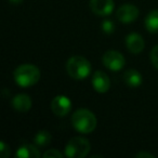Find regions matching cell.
Listing matches in <instances>:
<instances>
[{
  "mask_svg": "<svg viewBox=\"0 0 158 158\" xmlns=\"http://www.w3.org/2000/svg\"><path fill=\"white\" fill-rule=\"evenodd\" d=\"M91 11L99 16H107L114 11V0H90Z\"/></svg>",
  "mask_w": 158,
  "mask_h": 158,
  "instance_id": "ba28073f",
  "label": "cell"
},
{
  "mask_svg": "<svg viewBox=\"0 0 158 158\" xmlns=\"http://www.w3.org/2000/svg\"><path fill=\"white\" fill-rule=\"evenodd\" d=\"M40 70L33 64H22L14 69L13 77L16 85L23 88L36 85L40 79Z\"/></svg>",
  "mask_w": 158,
  "mask_h": 158,
  "instance_id": "7a4b0ae2",
  "label": "cell"
},
{
  "mask_svg": "<svg viewBox=\"0 0 158 158\" xmlns=\"http://www.w3.org/2000/svg\"><path fill=\"white\" fill-rule=\"evenodd\" d=\"M126 46L132 54H139L144 50L145 42L142 36L138 33H131L126 38Z\"/></svg>",
  "mask_w": 158,
  "mask_h": 158,
  "instance_id": "30bf717a",
  "label": "cell"
},
{
  "mask_svg": "<svg viewBox=\"0 0 158 158\" xmlns=\"http://www.w3.org/2000/svg\"><path fill=\"white\" fill-rule=\"evenodd\" d=\"M139 14H140V11L135 6L131 3H126L117 10L116 18L119 22L123 24H129V23H133L139 18Z\"/></svg>",
  "mask_w": 158,
  "mask_h": 158,
  "instance_id": "52a82bcc",
  "label": "cell"
},
{
  "mask_svg": "<svg viewBox=\"0 0 158 158\" xmlns=\"http://www.w3.org/2000/svg\"><path fill=\"white\" fill-rule=\"evenodd\" d=\"M97 123L98 120L95 115L87 108H79L72 116L73 127L82 134H88L94 131Z\"/></svg>",
  "mask_w": 158,
  "mask_h": 158,
  "instance_id": "6da1fadb",
  "label": "cell"
},
{
  "mask_svg": "<svg viewBox=\"0 0 158 158\" xmlns=\"http://www.w3.org/2000/svg\"><path fill=\"white\" fill-rule=\"evenodd\" d=\"M72 110V101L66 95H56L51 101V110L57 117H65Z\"/></svg>",
  "mask_w": 158,
  "mask_h": 158,
  "instance_id": "8992f818",
  "label": "cell"
},
{
  "mask_svg": "<svg viewBox=\"0 0 158 158\" xmlns=\"http://www.w3.org/2000/svg\"><path fill=\"white\" fill-rule=\"evenodd\" d=\"M151 61L154 67L158 69V44H156L151 51Z\"/></svg>",
  "mask_w": 158,
  "mask_h": 158,
  "instance_id": "d6986e66",
  "label": "cell"
},
{
  "mask_svg": "<svg viewBox=\"0 0 158 158\" xmlns=\"http://www.w3.org/2000/svg\"><path fill=\"white\" fill-rule=\"evenodd\" d=\"M33 105V101H31V97L25 93H20L16 94L15 97L12 99V106L15 110L21 113H26L31 108Z\"/></svg>",
  "mask_w": 158,
  "mask_h": 158,
  "instance_id": "8fae6325",
  "label": "cell"
},
{
  "mask_svg": "<svg viewBox=\"0 0 158 158\" xmlns=\"http://www.w3.org/2000/svg\"><path fill=\"white\" fill-rule=\"evenodd\" d=\"M41 156L39 149L33 144L29 143H23L21 146L16 149L15 157L16 158H39Z\"/></svg>",
  "mask_w": 158,
  "mask_h": 158,
  "instance_id": "7c38bea8",
  "label": "cell"
},
{
  "mask_svg": "<svg viewBox=\"0 0 158 158\" xmlns=\"http://www.w3.org/2000/svg\"><path fill=\"white\" fill-rule=\"evenodd\" d=\"M44 157L46 158H62L63 157V154L56 148L48 149L46 153L44 154Z\"/></svg>",
  "mask_w": 158,
  "mask_h": 158,
  "instance_id": "e0dca14e",
  "label": "cell"
},
{
  "mask_svg": "<svg viewBox=\"0 0 158 158\" xmlns=\"http://www.w3.org/2000/svg\"><path fill=\"white\" fill-rule=\"evenodd\" d=\"M51 140H52V135L48 130H39L34 136V143L39 147L49 145Z\"/></svg>",
  "mask_w": 158,
  "mask_h": 158,
  "instance_id": "9a60e30c",
  "label": "cell"
},
{
  "mask_svg": "<svg viewBox=\"0 0 158 158\" xmlns=\"http://www.w3.org/2000/svg\"><path fill=\"white\" fill-rule=\"evenodd\" d=\"M123 81L128 87L131 88H138L142 85L143 77L141 73L136 69H128L123 74Z\"/></svg>",
  "mask_w": 158,
  "mask_h": 158,
  "instance_id": "4fadbf2b",
  "label": "cell"
},
{
  "mask_svg": "<svg viewBox=\"0 0 158 158\" xmlns=\"http://www.w3.org/2000/svg\"><path fill=\"white\" fill-rule=\"evenodd\" d=\"M145 28L147 31L152 34L158 33V9L152 10L148 14L146 15L144 21Z\"/></svg>",
  "mask_w": 158,
  "mask_h": 158,
  "instance_id": "5bb4252c",
  "label": "cell"
},
{
  "mask_svg": "<svg viewBox=\"0 0 158 158\" xmlns=\"http://www.w3.org/2000/svg\"><path fill=\"white\" fill-rule=\"evenodd\" d=\"M103 65L112 72H119L126 64V59L120 52L115 50H108L102 56Z\"/></svg>",
  "mask_w": 158,
  "mask_h": 158,
  "instance_id": "5b68a950",
  "label": "cell"
},
{
  "mask_svg": "<svg viewBox=\"0 0 158 158\" xmlns=\"http://www.w3.org/2000/svg\"><path fill=\"white\" fill-rule=\"evenodd\" d=\"M101 28L102 31L105 33L106 35H110L115 31V23L110 20H104L101 23Z\"/></svg>",
  "mask_w": 158,
  "mask_h": 158,
  "instance_id": "2e32d148",
  "label": "cell"
},
{
  "mask_svg": "<svg viewBox=\"0 0 158 158\" xmlns=\"http://www.w3.org/2000/svg\"><path fill=\"white\" fill-rule=\"evenodd\" d=\"M92 86L97 92L106 93L110 88V79L103 70H97L92 77Z\"/></svg>",
  "mask_w": 158,
  "mask_h": 158,
  "instance_id": "9c48e42d",
  "label": "cell"
},
{
  "mask_svg": "<svg viewBox=\"0 0 158 158\" xmlns=\"http://www.w3.org/2000/svg\"><path fill=\"white\" fill-rule=\"evenodd\" d=\"M91 144L87 139L75 136L67 142L65 146V156L68 158H84L89 154Z\"/></svg>",
  "mask_w": 158,
  "mask_h": 158,
  "instance_id": "277c9868",
  "label": "cell"
},
{
  "mask_svg": "<svg viewBox=\"0 0 158 158\" xmlns=\"http://www.w3.org/2000/svg\"><path fill=\"white\" fill-rule=\"evenodd\" d=\"M135 157L142 158V157H149V158H155V156L153 154H149L147 152H139L138 154H135Z\"/></svg>",
  "mask_w": 158,
  "mask_h": 158,
  "instance_id": "ffe728a7",
  "label": "cell"
},
{
  "mask_svg": "<svg viewBox=\"0 0 158 158\" xmlns=\"http://www.w3.org/2000/svg\"><path fill=\"white\" fill-rule=\"evenodd\" d=\"M92 66L89 60L81 55H73L67 60L66 72L75 80H84L91 74Z\"/></svg>",
  "mask_w": 158,
  "mask_h": 158,
  "instance_id": "3957f363",
  "label": "cell"
},
{
  "mask_svg": "<svg viewBox=\"0 0 158 158\" xmlns=\"http://www.w3.org/2000/svg\"><path fill=\"white\" fill-rule=\"evenodd\" d=\"M9 1L13 5H20V3L23 2V0H9Z\"/></svg>",
  "mask_w": 158,
  "mask_h": 158,
  "instance_id": "44dd1931",
  "label": "cell"
},
{
  "mask_svg": "<svg viewBox=\"0 0 158 158\" xmlns=\"http://www.w3.org/2000/svg\"><path fill=\"white\" fill-rule=\"evenodd\" d=\"M0 155L2 158H8L10 156V146L5 141L0 142Z\"/></svg>",
  "mask_w": 158,
  "mask_h": 158,
  "instance_id": "ac0fdd59",
  "label": "cell"
}]
</instances>
